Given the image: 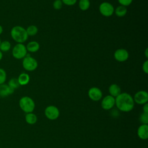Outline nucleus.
Instances as JSON below:
<instances>
[{
	"instance_id": "26",
	"label": "nucleus",
	"mask_w": 148,
	"mask_h": 148,
	"mask_svg": "<svg viewBox=\"0 0 148 148\" xmlns=\"http://www.w3.org/2000/svg\"><path fill=\"white\" fill-rule=\"evenodd\" d=\"M132 1L133 0H118V2L120 4V5H122L125 7L130 5L132 3Z\"/></svg>"
},
{
	"instance_id": "15",
	"label": "nucleus",
	"mask_w": 148,
	"mask_h": 148,
	"mask_svg": "<svg viewBox=\"0 0 148 148\" xmlns=\"http://www.w3.org/2000/svg\"><path fill=\"white\" fill-rule=\"evenodd\" d=\"M17 80L20 86H25L29 82L30 77L27 73L23 72L18 75Z\"/></svg>"
},
{
	"instance_id": "33",
	"label": "nucleus",
	"mask_w": 148,
	"mask_h": 148,
	"mask_svg": "<svg viewBox=\"0 0 148 148\" xmlns=\"http://www.w3.org/2000/svg\"><path fill=\"white\" fill-rule=\"evenodd\" d=\"M1 41H2V40H1V38H0V44H1Z\"/></svg>"
},
{
	"instance_id": "4",
	"label": "nucleus",
	"mask_w": 148,
	"mask_h": 148,
	"mask_svg": "<svg viewBox=\"0 0 148 148\" xmlns=\"http://www.w3.org/2000/svg\"><path fill=\"white\" fill-rule=\"evenodd\" d=\"M12 56L17 59H23L27 54V50L25 45L23 43L16 44L12 49Z\"/></svg>"
},
{
	"instance_id": "2",
	"label": "nucleus",
	"mask_w": 148,
	"mask_h": 148,
	"mask_svg": "<svg viewBox=\"0 0 148 148\" xmlns=\"http://www.w3.org/2000/svg\"><path fill=\"white\" fill-rule=\"evenodd\" d=\"M10 36L17 43H23L28 39L25 28L20 25H15L10 30Z\"/></svg>"
},
{
	"instance_id": "6",
	"label": "nucleus",
	"mask_w": 148,
	"mask_h": 148,
	"mask_svg": "<svg viewBox=\"0 0 148 148\" xmlns=\"http://www.w3.org/2000/svg\"><path fill=\"white\" fill-rule=\"evenodd\" d=\"M99 11L100 13L105 17L111 16L114 11L113 6L108 2H103L101 3L99 6Z\"/></svg>"
},
{
	"instance_id": "7",
	"label": "nucleus",
	"mask_w": 148,
	"mask_h": 148,
	"mask_svg": "<svg viewBox=\"0 0 148 148\" xmlns=\"http://www.w3.org/2000/svg\"><path fill=\"white\" fill-rule=\"evenodd\" d=\"M45 116L50 120H56L60 116V110L54 105H49L45 109Z\"/></svg>"
},
{
	"instance_id": "14",
	"label": "nucleus",
	"mask_w": 148,
	"mask_h": 148,
	"mask_svg": "<svg viewBox=\"0 0 148 148\" xmlns=\"http://www.w3.org/2000/svg\"><path fill=\"white\" fill-rule=\"evenodd\" d=\"M109 95L116 98L121 92V88L117 84H112L109 87Z\"/></svg>"
},
{
	"instance_id": "17",
	"label": "nucleus",
	"mask_w": 148,
	"mask_h": 148,
	"mask_svg": "<svg viewBox=\"0 0 148 148\" xmlns=\"http://www.w3.org/2000/svg\"><path fill=\"white\" fill-rule=\"evenodd\" d=\"M115 14L119 17H122L126 15L127 13V9L125 6L120 5L118 6L114 11Z\"/></svg>"
},
{
	"instance_id": "27",
	"label": "nucleus",
	"mask_w": 148,
	"mask_h": 148,
	"mask_svg": "<svg viewBox=\"0 0 148 148\" xmlns=\"http://www.w3.org/2000/svg\"><path fill=\"white\" fill-rule=\"evenodd\" d=\"M62 3L68 5V6H72L73 5H75L76 2L77 0H61Z\"/></svg>"
},
{
	"instance_id": "3",
	"label": "nucleus",
	"mask_w": 148,
	"mask_h": 148,
	"mask_svg": "<svg viewBox=\"0 0 148 148\" xmlns=\"http://www.w3.org/2000/svg\"><path fill=\"white\" fill-rule=\"evenodd\" d=\"M18 104L21 109L26 113L32 112L35 107L34 100L28 96L21 97L19 100Z\"/></svg>"
},
{
	"instance_id": "29",
	"label": "nucleus",
	"mask_w": 148,
	"mask_h": 148,
	"mask_svg": "<svg viewBox=\"0 0 148 148\" xmlns=\"http://www.w3.org/2000/svg\"><path fill=\"white\" fill-rule=\"evenodd\" d=\"M143 112L148 113V103H146L143 105Z\"/></svg>"
},
{
	"instance_id": "13",
	"label": "nucleus",
	"mask_w": 148,
	"mask_h": 148,
	"mask_svg": "<svg viewBox=\"0 0 148 148\" xmlns=\"http://www.w3.org/2000/svg\"><path fill=\"white\" fill-rule=\"evenodd\" d=\"M14 91V90L11 88L6 84H2L0 85V97H6L12 94Z\"/></svg>"
},
{
	"instance_id": "28",
	"label": "nucleus",
	"mask_w": 148,
	"mask_h": 148,
	"mask_svg": "<svg viewBox=\"0 0 148 148\" xmlns=\"http://www.w3.org/2000/svg\"><path fill=\"white\" fill-rule=\"evenodd\" d=\"M142 70L146 74L148 73V60H146L142 65Z\"/></svg>"
},
{
	"instance_id": "8",
	"label": "nucleus",
	"mask_w": 148,
	"mask_h": 148,
	"mask_svg": "<svg viewBox=\"0 0 148 148\" xmlns=\"http://www.w3.org/2000/svg\"><path fill=\"white\" fill-rule=\"evenodd\" d=\"M134 102L139 105H144L147 103L148 93L144 90H140L135 93L133 97Z\"/></svg>"
},
{
	"instance_id": "10",
	"label": "nucleus",
	"mask_w": 148,
	"mask_h": 148,
	"mask_svg": "<svg viewBox=\"0 0 148 148\" xmlns=\"http://www.w3.org/2000/svg\"><path fill=\"white\" fill-rule=\"evenodd\" d=\"M129 53L125 49H118L114 53V59L119 62H124L128 60Z\"/></svg>"
},
{
	"instance_id": "19",
	"label": "nucleus",
	"mask_w": 148,
	"mask_h": 148,
	"mask_svg": "<svg viewBox=\"0 0 148 148\" xmlns=\"http://www.w3.org/2000/svg\"><path fill=\"white\" fill-rule=\"evenodd\" d=\"M12 47L11 43L9 40H3L1 41L0 44V50L3 52H7L9 51Z\"/></svg>"
},
{
	"instance_id": "1",
	"label": "nucleus",
	"mask_w": 148,
	"mask_h": 148,
	"mask_svg": "<svg viewBox=\"0 0 148 148\" xmlns=\"http://www.w3.org/2000/svg\"><path fill=\"white\" fill-rule=\"evenodd\" d=\"M133 97L127 92H121L115 98V105L117 108L123 112H129L134 107Z\"/></svg>"
},
{
	"instance_id": "5",
	"label": "nucleus",
	"mask_w": 148,
	"mask_h": 148,
	"mask_svg": "<svg viewBox=\"0 0 148 148\" xmlns=\"http://www.w3.org/2000/svg\"><path fill=\"white\" fill-rule=\"evenodd\" d=\"M22 65L25 71H33L37 68L38 64L35 58L27 54V56L23 59Z\"/></svg>"
},
{
	"instance_id": "25",
	"label": "nucleus",
	"mask_w": 148,
	"mask_h": 148,
	"mask_svg": "<svg viewBox=\"0 0 148 148\" xmlns=\"http://www.w3.org/2000/svg\"><path fill=\"white\" fill-rule=\"evenodd\" d=\"M62 2L61 0H55L53 3V8L56 10H59L62 7Z\"/></svg>"
},
{
	"instance_id": "31",
	"label": "nucleus",
	"mask_w": 148,
	"mask_h": 148,
	"mask_svg": "<svg viewBox=\"0 0 148 148\" xmlns=\"http://www.w3.org/2000/svg\"><path fill=\"white\" fill-rule=\"evenodd\" d=\"M3 28L2 26L0 24V35L3 33Z\"/></svg>"
},
{
	"instance_id": "16",
	"label": "nucleus",
	"mask_w": 148,
	"mask_h": 148,
	"mask_svg": "<svg viewBox=\"0 0 148 148\" xmlns=\"http://www.w3.org/2000/svg\"><path fill=\"white\" fill-rule=\"evenodd\" d=\"M27 51L30 53H35L39 50L40 45L39 43L36 41H31L28 43V44L25 46Z\"/></svg>"
},
{
	"instance_id": "22",
	"label": "nucleus",
	"mask_w": 148,
	"mask_h": 148,
	"mask_svg": "<svg viewBox=\"0 0 148 148\" xmlns=\"http://www.w3.org/2000/svg\"><path fill=\"white\" fill-rule=\"evenodd\" d=\"M8 84L9 87H10L11 88H12L14 90L20 86L17 78H14V77L10 79L9 80Z\"/></svg>"
},
{
	"instance_id": "23",
	"label": "nucleus",
	"mask_w": 148,
	"mask_h": 148,
	"mask_svg": "<svg viewBox=\"0 0 148 148\" xmlns=\"http://www.w3.org/2000/svg\"><path fill=\"white\" fill-rule=\"evenodd\" d=\"M7 79V73L5 70L0 68V85L4 84Z\"/></svg>"
},
{
	"instance_id": "20",
	"label": "nucleus",
	"mask_w": 148,
	"mask_h": 148,
	"mask_svg": "<svg viewBox=\"0 0 148 148\" xmlns=\"http://www.w3.org/2000/svg\"><path fill=\"white\" fill-rule=\"evenodd\" d=\"M25 29L28 36H35L38 32V28L35 25H30Z\"/></svg>"
},
{
	"instance_id": "21",
	"label": "nucleus",
	"mask_w": 148,
	"mask_h": 148,
	"mask_svg": "<svg viewBox=\"0 0 148 148\" xmlns=\"http://www.w3.org/2000/svg\"><path fill=\"white\" fill-rule=\"evenodd\" d=\"M90 6V2L89 0H80L79 2V7L80 10L83 11L87 10Z\"/></svg>"
},
{
	"instance_id": "11",
	"label": "nucleus",
	"mask_w": 148,
	"mask_h": 148,
	"mask_svg": "<svg viewBox=\"0 0 148 148\" xmlns=\"http://www.w3.org/2000/svg\"><path fill=\"white\" fill-rule=\"evenodd\" d=\"M88 95L92 101H98L102 97V92L99 88L92 87L88 90Z\"/></svg>"
},
{
	"instance_id": "30",
	"label": "nucleus",
	"mask_w": 148,
	"mask_h": 148,
	"mask_svg": "<svg viewBox=\"0 0 148 148\" xmlns=\"http://www.w3.org/2000/svg\"><path fill=\"white\" fill-rule=\"evenodd\" d=\"M145 57L146 58H148V49L146 48V50H145Z\"/></svg>"
},
{
	"instance_id": "24",
	"label": "nucleus",
	"mask_w": 148,
	"mask_h": 148,
	"mask_svg": "<svg viewBox=\"0 0 148 148\" xmlns=\"http://www.w3.org/2000/svg\"><path fill=\"white\" fill-rule=\"evenodd\" d=\"M139 121L142 124H148V113L143 112L139 116Z\"/></svg>"
},
{
	"instance_id": "18",
	"label": "nucleus",
	"mask_w": 148,
	"mask_h": 148,
	"mask_svg": "<svg viewBox=\"0 0 148 148\" xmlns=\"http://www.w3.org/2000/svg\"><path fill=\"white\" fill-rule=\"evenodd\" d=\"M37 119H37L36 115L32 112L26 113L25 116V121L28 124H31V125L35 124L37 121Z\"/></svg>"
},
{
	"instance_id": "12",
	"label": "nucleus",
	"mask_w": 148,
	"mask_h": 148,
	"mask_svg": "<svg viewBox=\"0 0 148 148\" xmlns=\"http://www.w3.org/2000/svg\"><path fill=\"white\" fill-rule=\"evenodd\" d=\"M138 136L142 140H146L148 138V125L141 124L137 130Z\"/></svg>"
},
{
	"instance_id": "9",
	"label": "nucleus",
	"mask_w": 148,
	"mask_h": 148,
	"mask_svg": "<svg viewBox=\"0 0 148 148\" xmlns=\"http://www.w3.org/2000/svg\"><path fill=\"white\" fill-rule=\"evenodd\" d=\"M115 105V98L108 95L103 98L101 101V107L104 110H110Z\"/></svg>"
},
{
	"instance_id": "32",
	"label": "nucleus",
	"mask_w": 148,
	"mask_h": 148,
	"mask_svg": "<svg viewBox=\"0 0 148 148\" xmlns=\"http://www.w3.org/2000/svg\"><path fill=\"white\" fill-rule=\"evenodd\" d=\"M3 58V53L0 50V61L2 60Z\"/></svg>"
}]
</instances>
